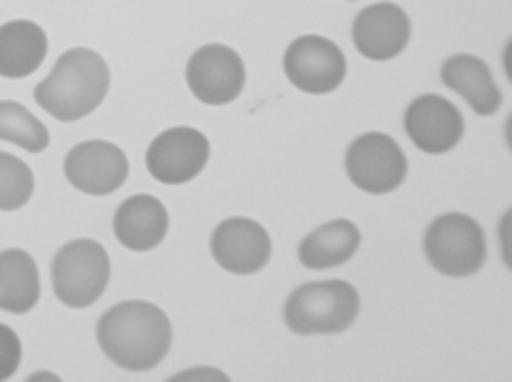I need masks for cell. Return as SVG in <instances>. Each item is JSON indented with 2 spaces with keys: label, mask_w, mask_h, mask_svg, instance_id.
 <instances>
[{
  "label": "cell",
  "mask_w": 512,
  "mask_h": 382,
  "mask_svg": "<svg viewBox=\"0 0 512 382\" xmlns=\"http://www.w3.org/2000/svg\"><path fill=\"white\" fill-rule=\"evenodd\" d=\"M95 338L113 365L128 373H148L168 358L173 325L158 305L148 300H125L100 315Z\"/></svg>",
  "instance_id": "6da1fadb"
},
{
  "label": "cell",
  "mask_w": 512,
  "mask_h": 382,
  "mask_svg": "<svg viewBox=\"0 0 512 382\" xmlns=\"http://www.w3.org/2000/svg\"><path fill=\"white\" fill-rule=\"evenodd\" d=\"M110 90V68L93 48H70L40 80L33 98L60 123H75L100 108Z\"/></svg>",
  "instance_id": "7a4b0ae2"
},
{
  "label": "cell",
  "mask_w": 512,
  "mask_h": 382,
  "mask_svg": "<svg viewBox=\"0 0 512 382\" xmlns=\"http://www.w3.org/2000/svg\"><path fill=\"white\" fill-rule=\"evenodd\" d=\"M360 315V295L345 280H320L305 283L288 295L283 320L290 333L338 335L348 330Z\"/></svg>",
  "instance_id": "3957f363"
},
{
  "label": "cell",
  "mask_w": 512,
  "mask_h": 382,
  "mask_svg": "<svg viewBox=\"0 0 512 382\" xmlns=\"http://www.w3.org/2000/svg\"><path fill=\"white\" fill-rule=\"evenodd\" d=\"M428 263L445 278H473L488 260L483 225L465 213H445L423 235Z\"/></svg>",
  "instance_id": "277c9868"
},
{
  "label": "cell",
  "mask_w": 512,
  "mask_h": 382,
  "mask_svg": "<svg viewBox=\"0 0 512 382\" xmlns=\"http://www.w3.org/2000/svg\"><path fill=\"white\" fill-rule=\"evenodd\" d=\"M53 293L65 308L83 310L103 298L110 283L108 250L90 238L65 243L50 265Z\"/></svg>",
  "instance_id": "5b68a950"
},
{
  "label": "cell",
  "mask_w": 512,
  "mask_h": 382,
  "mask_svg": "<svg viewBox=\"0 0 512 382\" xmlns=\"http://www.w3.org/2000/svg\"><path fill=\"white\" fill-rule=\"evenodd\" d=\"M345 173L363 193L388 195L408 178V158L390 135L363 133L345 153Z\"/></svg>",
  "instance_id": "8992f818"
},
{
  "label": "cell",
  "mask_w": 512,
  "mask_h": 382,
  "mask_svg": "<svg viewBox=\"0 0 512 382\" xmlns=\"http://www.w3.org/2000/svg\"><path fill=\"white\" fill-rule=\"evenodd\" d=\"M285 78L308 95H328L343 85L348 75V60L325 35H300L285 48Z\"/></svg>",
  "instance_id": "52a82bcc"
},
{
  "label": "cell",
  "mask_w": 512,
  "mask_h": 382,
  "mask_svg": "<svg viewBox=\"0 0 512 382\" xmlns=\"http://www.w3.org/2000/svg\"><path fill=\"white\" fill-rule=\"evenodd\" d=\"M210 160V140L203 130L175 125L155 135L145 153V168L163 185H183L198 178Z\"/></svg>",
  "instance_id": "ba28073f"
},
{
  "label": "cell",
  "mask_w": 512,
  "mask_h": 382,
  "mask_svg": "<svg viewBox=\"0 0 512 382\" xmlns=\"http://www.w3.org/2000/svg\"><path fill=\"white\" fill-rule=\"evenodd\" d=\"M190 93L205 105H228L245 88V63L230 45L208 43L190 55L185 65Z\"/></svg>",
  "instance_id": "9c48e42d"
},
{
  "label": "cell",
  "mask_w": 512,
  "mask_h": 382,
  "mask_svg": "<svg viewBox=\"0 0 512 382\" xmlns=\"http://www.w3.org/2000/svg\"><path fill=\"white\" fill-rule=\"evenodd\" d=\"M65 180L83 195L105 198L123 188L130 163L123 148L108 140H85L65 155Z\"/></svg>",
  "instance_id": "30bf717a"
},
{
  "label": "cell",
  "mask_w": 512,
  "mask_h": 382,
  "mask_svg": "<svg viewBox=\"0 0 512 382\" xmlns=\"http://www.w3.org/2000/svg\"><path fill=\"white\" fill-rule=\"evenodd\" d=\"M403 128L418 150L443 155L458 148L465 135V118L443 95L425 93L410 100L403 115Z\"/></svg>",
  "instance_id": "8fae6325"
},
{
  "label": "cell",
  "mask_w": 512,
  "mask_h": 382,
  "mask_svg": "<svg viewBox=\"0 0 512 382\" xmlns=\"http://www.w3.org/2000/svg\"><path fill=\"white\" fill-rule=\"evenodd\" d=\"M210 253L225 273L255 275L270 263L273 240L258 220L235 215L213 230Z\"/></svg>",
  "instance_id": "7c38bea8"
},
{
  "label": "cell",
  "mask_w": 512,
  "mask_h": 382,
  "mask_svg": "<svg viewBox=\"0 0 512 382\" xmlns=\"http://www.w3.org/2000/svg\"><path fill=\"white\" fill-rule=\"evenodd\" d=\"M413 25L410 15L395 3H373L355 15L353 43L363 58L385 63L408 48Z\"/></svg>",
  "instance_id": "4fadbf2b"
},
{
  "label": "cell",
  "mask_w": 512,
  "mask_h": 382,
  "mask_svg": "<svg viewBox=\"0 0 512 382\" xmlns=\"http://www.w3.org/2000/svg\"><path fill=\"white\" fill-rule=\"evenodd\" d=\"M170 228L168 208L150 193L130 195L118 205L113 218V233L123 248L133 253H148L165 240Z\"/></svg>",
  "instance_id": "5bb4252c"
},
{
  "label": "cell",
  "mask_w": 512,
  "mask_h": 382,
  "mask_svg": "<svg viewBox=\"0 0 512 382\" xmlns=\"http://www.w3.org/2000/svg\"><path fill=\"white\" fill-rule=\"evenodd\" d=\"M440 80L450 90L463 95L470 108L483 118H490L503 108V90L495 83L490 65L480 60L478 55H450L440 68Z\"/></svg>",
  "instance_id": "9a60e30c"
},
{
  "label": "cell",
  "mask_w": 512,
  "mask_h": 382,
  "mask_svg": "<svg viewBox=\"0 0 512 382\" xmlns=\"http://www.w3.org/2000/svg\"><path fill=\"white\" fill-rule=\"evenodd\" d=\"M48 55V35L25 18L0 25V78L20 80L33 75Z\"/></svg>",
  "instance_id": "2e32d148"
},
{
  "label": "cell",
  "mask_w": 512,
  "mask_h": 382,
  "mask_svg": "<svg viewBox=\"0 0 512 382\" xmlns=\"http://www.w3.org/2000/svg\"><path fill=\"white\" fill-rule=\"evenodd\" d=\"M360 230L353 220L335 218L305 235L298 245V260L308 270H328L353 260L360 248Z\"/></svg>",
  "instance_id": "e0dca14e"
},
{
  "label": "cell",
  "mask_w": 512,
  "mask_h": 382,
  "mask_svg": "<svg viewBox=\"0 0 512 382\" xmlns=\"http://www.w3.org/2000/svg\"><path fill=\"white\" fill-rule=\"evenodd\" d=\"M40 300V275L33 255L20 248L0 250V310L25 315Z\"/></svg>",
  "instance_id": "ac0fdd59"
},
{
  "label": "cell",
  "mask_w": 512,
  "mask_h": 382,
  "mask_svg": "<svg viewBox=\"0 0 512 382\" xmlns=\"http://www.w3.org/2000/svg\"><path fill=\"white\" fill-rule=\"evenodd\" d=\"M0 140L18 145L25 153H43L50 145V133L25 105L0 100Z\"/></svg>",
  "instance_id": "d6986e66"
},
{
  "label": "cell",
  "mask_w": 512,
  "mask_h": 382,
  "mask_svg": "<svg viewBox=\"0 0 512 382\" xmlns=\"http://www.w3.org/2000/svg\"><path fill=\"white\" fill-rule=\"evenodd\" d=\"M35 190V175L28 163L0 150V210L13 213L20 210Z\"/></svg>",
  "instance_id": "ffe728a7"
},
{
  "label": "cell",
  "mask_w": 512,
  "mask_h": 382,
  "mask_svg": "<svg viewBox=\"0 0 512 382\" xmlns=\"http://www.w3.org/2000/svg\"><path fill=\"white\" fill-rule=\"evenodd\" d=\"M23 360V343L10 325L0 323V380H10Z\"/></svg>",
  "instance_id": "44dd1931"
},
{
  "label": "cell",
  "mask_w": 512,
  "mask_h": 382,
  "mask_svg": "<svg viewBox=\"0 0 512 382\" xmlns=\"http://www.w3.org/2000/svg\"><path fill=\"white\" fill-rule=\"evenodd\" d=\"M173 382H180V380H230L228 373H223V370L218 368H190V370H180V373H175Z\"/></svg>",
  "instance_id": "7402d4cb"
},
{
  "label": "cell",
  "mask_w": 512,
  "mask_h": 382,
  "mask_svg": "<svg viewBox=\"0 0 512 382\" xmlns=\"http://www.w3.org/2000/svg\"><path fill=\"white\" fill-rule=\"evenodd\" d=\"M500 248H503V260L510 268V210L505 213L503 223H500Z\"/></svg>",
  "instance_id": "603a6c76"
},
{
  "label": "cell",
  "mask_w": 512,
  "mask_h": 382,
  "mask_svg": "<svg viewBox=\"0 0 512 382\" xmlns=\"http://www.w3.org/2000/svg\"><path fill=\"white\" fill-rule=\"evenodd\" d=\"M38 380H50V382H55V380H60L58 375L55 373H48V370H38V373H30L28 375V382H38Z\"/></svg>",
  "instance_id": "cb8c5ba5"
},
{
  "label": "cell",
  "mask_w": 512,
  "mask_h": 382,
  "mask_svg": "<svg viewBox=\"0 0 512 382\" xmlns=\"http://www.w3.org/2000/svg\"><path fill=\"white\" fill-rule=\"evenodd\" d=\"M348 3H355V0H348Z\"/></svg>",
  "instance_id": "d4e9b609"
}]
</instances>
